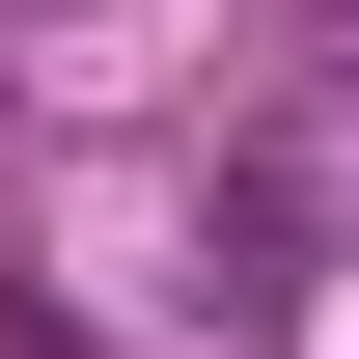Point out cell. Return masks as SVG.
<instances>
[{
	"label": "cell",
	"instance_id": "obj_1",
	"mask_svg": "<svg viewBox=\"0 0 359 359\" xmlns=\"http://www.w3.org/2000/svg\"><path fill=\"white\" fill-rule=\"evenodd\" d=\"M332 55H359V28H332Z\"/></svg>",
	"mask_w": 359,
	"mask_h": 359
}]
</instances>
